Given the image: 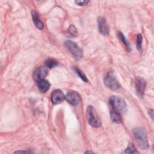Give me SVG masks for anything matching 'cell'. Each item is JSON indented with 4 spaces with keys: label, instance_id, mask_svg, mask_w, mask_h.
<instances>
[{
    "label": "cell",
    "instance_id": "obj_1",
    "mask_svg": "<svg viewBox=\"0 0 154 154\" xmlns=\"http://www.w3.org/2000/svg\"><path fill=\"white\" fill-rule=\"evenodd\" d=\"M132 132L139 147L142 150L147 149L149 147V143L146 130L142 128H137L134 129Z\"/></svg>",
    "mask_w": 154,
    "mask_h": 154
},
{
    "label": "cell",
    "instance_id": "obj_2",
    "mask_svg": "<svg viewBox=\"0 0 154 154\" xmlns=\"http://www.w3.org/2000/svg\"><path fill=\"white\" fill-rule=\"evenodd\" d=\"M109 103L112 111H116L121 114L125 113L127 110V106L125 100L119 96H111L109 99Z\"/></svg>",
    "mask_w": 154,
    "mask_h": 154
},
{
    "label": "cell",
    "instance_id": "obj_3",
    "mask_svg": "<svg viewBox=\"0 0 154 154\" xmlns=\"http://www.w3.org/2000/svg\"><path fill=\"white\" fill-rule=\"evenodd\" d=\"M86 116L89 124L94 128L99 127L101 125V122L98 117L94 108L89 105L86 110Z\"/></svg>",
    "mask_w": 154,
    "mask_h": 154
},
{
    "label": "cell",
    "instance_id": "obj_4",
    "mask_svg": "<svg viewBox=\"0 0 154 154\" xmlns=\"http://www.w3.org/2000/svg\"><path fill=\"white\" fill-rule=\"evenodd\" d=\"M64 45L75 58L79 59L82 57V50L76 43L71 40H67L65 42Z\"/></svg>",
    "mask_w": 154,
    "mask_h": 154
},
{
    "label": "cell",
    "instance_id": "obj_5",
    "mask_svg": "<svg viewBox=\"0 0 154 154\" xmlns=\"http://www.w3.org/2000/svg\"><path fill=\"white\" fill-rule=\"evenodd\" d=\"M105 85L112 90H116L120 87L119 82L112 72H108L104 78Z\"/></svg>",
    "mask_w": 154,
    "mask_h": 154
},
{
    "label": "cell",
    "instance_id": "obj_6",
    "mask_svg": "<svg viewBox=\"0 0 154 154\" xmlns=\"http://www.w3.org/2000/svg\"><path fill=\"white\" fill-rule=\"evenodd\" d=\"M136 91L140 97H143L146 87V81L141 77H137L135 81Z\"/></svg>",
    "mask_w": 154,
    "mask_h": 154
},
{
    "label": "cell",
    "instance_id": "obj_7",
    "mask_svg": "<svg viewBox=\"0 0 154 154\" xmlns=\"http://www.w3.org/2000/svg\"><path fill=\"white\" fill-rule=\"evenodd\" d=\"M48 73L47 68L45 67H37L33 73V78L36 81L38 82L40 80L45 79Z\"/></svg>",
    "mask_w": 154,
    "mask_h": 154
},
{
    "label": "cell",
    "instance_id": "obj_8",
    "mask_svg": "<svg viewBox=\"0 0 154 154\" xmlns=\"http://www.w3.org/2000/svg\"><path fill=\"white\" fill-rule=\"evenodd\" d=\"M98 28L99 31L103 35H107L109 32V26L105 20V19L102 17H99L97 19Z\"/></svg>",
    "mask_w": 154,
    "mask_h": 154
},
{
    "label": "cell",
    "instance_id": "obj_9",
    "mask_svg": "<svg viewBox=\"0 0 154 154\" xmlns=\"http://www.w3.org/2000/svg\"><path fill=\"white\" fill-rule=\"evenodd\" d=\"M65 98L69 103L73 105H77L81 100V97L79 94L74 91L68 92L66 95Z\"/></svg>",
    "mask_w": 154,
    "mask_h": 154
},
{
    "label": "cell",
    "instance_id": "obj_10",
    "mask_svg": "<svg viewBox=\"0 0 154 154\" xmlns=\"http://www.w3.org/2000/svg\"><path fill=\"white\" fill-rule=\"evenodd\" d=\"M51 101L54 104H58L63 101L65 98L63 93L60 90H54L51 96Z\"/></svg>",
    "mask_w": 154,
    "mask_h": 154
},
{
    "label": "cell",
    "instance_id": "obj_11",
    "mask_svg": "<svg viewBox=\"0 0 154 154\" xmlns=\"http://www.w3.org/2000/svg\"><path fill=\"white\" fill-rule=\"evenodd\" d=\"M31 16H32V20H33L35 26L37 27V28H38V29H42L43 28V25L40 19V17H39L38 13L35 10H32Z\"/></svg>",
    "mask_w": 154,
    "mask_h": 154
},
{
    "label": "cell",
    "instance_id": "obj_12",
    "mask_svg": "<svg viewBox=\"0 0 154 154\" xmlns=\"http://www.w3.org/2000/svg\"><path fill=\"white\" fill-rule=\"evenodd\" d=\"M37 82L38 88L42 93H45L49 90L50 87V83L45 79L40 80Z\"/></svg>",
    "mask_w": 154,
    "mask_h": 154
},
{
    "label": "cell",
    "instance_id": "obj_13",
    "mask_svg": "<svg viewBox=\"0 0 154 154\" xmlns=\"http://www.w3.org/2000/svg\"><path fill=\"white\" fill-rule=\"evenodd\" d=\"M110 117L112 121L116 123H120L122 122V117L121 114L117 112L114 111H112L110 112Z\"/></svg>",
    "mask_w": 154,
    "mask_h": 154
},
{
    "label": "cell",
    "instance_id": "obj_14",
    "mask_svg": "<svg viewBox=\"0 0 154 154\" xmlns=\"http://www.w3.org/2000/svg\"><path fill=\"white\" fill-rule=\"evenodd\" d=\"M118 35L119 38L121 40V41L123 42V43L124 44V45L126 47V49L128 50V51H131V45L130 43L128 42V41L126 40V37L124 36V35L121 32H118Z\"/></svg>",
    "mask_w": 154,
    "mask_h": 154
},
{
    "label": "cell",
    "instance_id": "obj_15",
    "mask_svg": "<svg viewBox=\"0 0 154 154\" xmlns=\"http://www.w3.org/2000/svg\"><path fill=\"white\" fill-rule=\"evenodd\" d=\"M58 64L57 62L53 60V59H47L45 61V65L47 67L49 68V69H52L55 67V66H57Z\"/></svg>",
    "mask_w": 154,
    "mask_h": 154
},
{
    "label": "cell",
    "instance_id": "obj_16",
    "mask_svg": "<svg viewBox=\"0 0 154 154\" xmlns=\"http://www.w3.org/2000/svg\"><path fill=\"white\" fill-rule=\"evenodd\" d=\"M125 153H138V152L135 150L134 146L132 144H129L128 146L127 147L126 149L124 152Z\"/></svg>",
    "mask_w": 154,
    "mask_h": 154
},
{
    "label": "cell",
    "instance_id": "obj_17",
    "mask_svg": "<svg viewBox=\"0 0 154 154\" xmlns=\"http://www.w3.org/2000/svg\"><path fill=\"white\" fill-rule=\"evenodd\" d=\"M75 71H76V73L78 75V76H79L84 82H87V81H88L87 78L86 77V76L85 75V74H84L81 70H79V69H78V68H76V69H75Z\"/></svg>",
    "mask_w": 154,
    "mask_h": 154
},
{
    "label": "cell",
    "instance_id": "obj_18",
    "mask_svg": "<svg viewBox=\"0 0 154 154\" xmlns=\"http://www.w3.org/2000/svg\"><path fill=\"white\" fill-rule=\"evenodd\" d=\"M142 41H143V38H142L141 35L138 34L137 36V47L139 51L141 50Z\"/></svg>",
    "mask_w": 154,
    "mask_h": 154
},
{
    "label": "cell",
    "instance_id": "obj_19",
    "mask_svg": "<svg viewBox=\"0 0 154 154\" xmlns=\"http://www.w3.org/2000/svg\"><path fill=\"white\" fill-rule=\"evenodd\" d=\"M69 31L70 32V33L73 35V36H76L78 35V32L77 30L76 29V28L73 26V25H70L69 28Z\"/></svg>",
    "mask_w": 154,
    "mask_h": 154
},
{
    "label": "cell",
    "instance_id": "obj_20",
    "mask_svg": "<svg viewBox=\"0 0 154 154\" xmlns=\"http://www.w3.org/2000/svg\"><path fill=\"white\" fill-rule=\"evenodd\" d=\"M88 1H75V2L79 5H85L86 4L88 3Z\"/></svg>",
    "mask_w": 154,
    "mask_h": 154
}]
</instances>
